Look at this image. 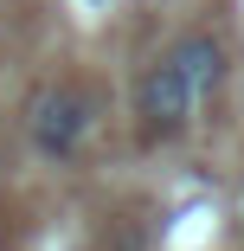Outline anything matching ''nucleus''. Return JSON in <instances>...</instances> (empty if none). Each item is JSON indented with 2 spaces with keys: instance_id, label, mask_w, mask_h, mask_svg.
<instances>
[{
  "instance_id": "nucleus-2",
  "label": "nucleus",
  "mask_w": 244,
  "mask_h": 251,
  "mask_svg": "<svg viewBox=\"0 0 244 251\" xmlns=\"http://www.w3.org/2000/svg\"><path fill=\"white\" fill-rule=\"evenodd\" d=\"M193 110H200V97H193V84L174 71V58H161V65H148L135 77V116H141L148 135H180L193 123Z\"/></svg>"
},
{
  "instance_id": "nucleus-3",
  "label": "nucleus",
  "mask_w": 244,
  "mask_h": 251,
  "mask_svg": "<svg viewBox=\"0 0 244 251\" xmlns=\"http://www.w3.org/2000/svg\"><path fill=\"white\" fill-rule=\"evenodd\" d=\"M167 58H174V71L193 84V97H200V103H206V97L225 84V45H219L212 32H186Z\"/></svg>"
},
{
  "instance_id": "nucleus-1",
  "label": "nucleus",
  "mask_w": 244,
  "mask_h": 251,
  "mask_svg": "<svg viewBox=\"0 0 244 251\" xmlns=\"http://www.w3.org/2000/svg\"><path fill=\"white\" fill-rule=\"evenodd\" d=\"M90 123H96V103L77 90V84H45L26 110V135L45 161H71L77 148L90 142Z\"/></svg>"
}]
</instances>
